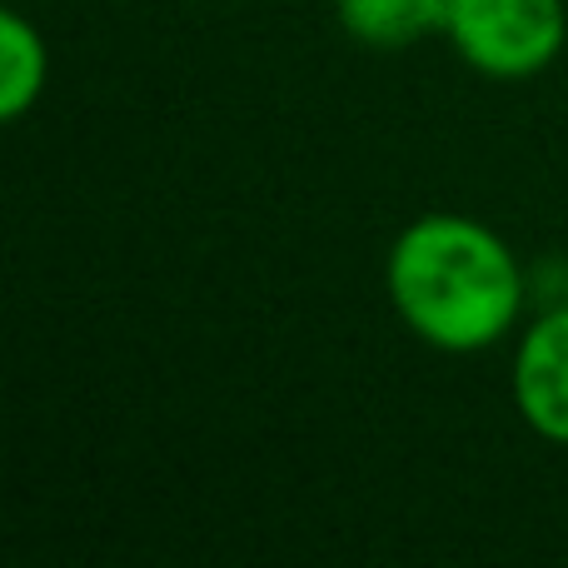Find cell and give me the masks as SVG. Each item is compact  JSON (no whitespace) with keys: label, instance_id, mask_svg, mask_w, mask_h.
<instances>
[{"label":"cell","instance_id":"4","mask_svg":"<svg viewBox=\"0 0 568 568\" xmlns=\"http://www.w3.org/2000/svg\"><path fill=\"white\" fill-rule=\"evenodd\" d=\"M334 20L354 45L394 55L444 36L449 0H334Z\"/></svg>","mask_w":568,"mask_h":568},{"label":"cell","instance_id":"3","mask_svg":"<svg viewBox=\"0 0 568 568\" xmlns=\"http://www.w3.org/2000/svg\"><path fill=\"white\" fill-rule=\"evenodd\" d=\"M509 394L529 434L568 449V304H549L539 320L524 324Z\"/></svg>","mask_w":568,"mask_h":568},{"label":"cell","instance_id":"5","mask_svg":"<svg viewBox=\"0 0 568 568\" xmlns=\"http://www.w3.org/2000/svg\"><path fill=\"white\" fill-rule=\"evenodd\" d=\"M50 85V45L20 10L0 16V120H26Z\"/></svg>","mask_w":568,"mask_h":568},{"label":"cell","instance_id":"1","mask_svg":"<svg viewBox=\"0 0 568 568\" xmlns=\"http://www.w3.org/2000/svg\"><path fill=\"white\" fill-rule=\"evenodd\" d=\"M529 270L494 225L459 210L419 215L384 255V294L399 324L439 354H484L519 329Z\"/></svg>","mask_w":568,"mask_h":568},{"label":"cell","instance_id":"2","mask_svg":"<svg viewBox=\"0 0 568 568\" xmlns=\"http://www.w3.org/2000/svg\"><path fill=\"white\" fill-rule=\"evenodd\" d=\"M444 40L484 80H534L564 55V0H449Z\"/></svg>","mask_w":568,"mask_h":568}]
</instances>
